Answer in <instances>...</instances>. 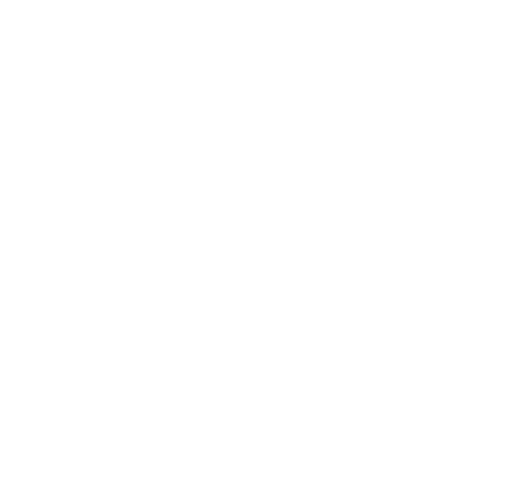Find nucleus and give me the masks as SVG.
Segmentation results:
<instances>
[]
</instances>
